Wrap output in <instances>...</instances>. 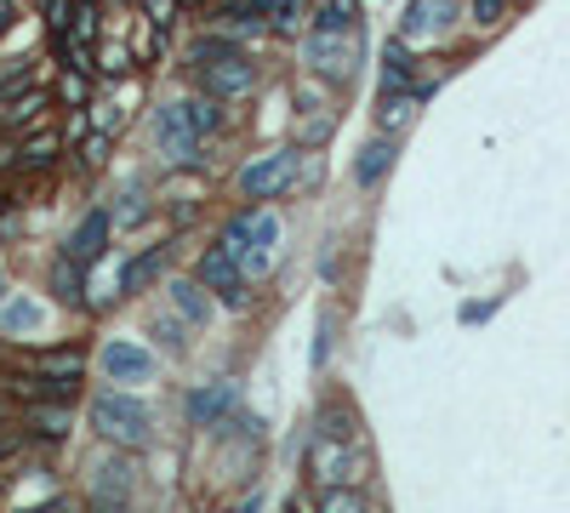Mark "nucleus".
Returning <instances> with one entry per match:
<instances>
[{
	"instance_id": "1",
	"label": "nucleus",
	"mask_w": 570,
	"mask_h": 513,
	"mask_svg": "<svg viewBox=\"0 0 570 513\" xmlns=\"http://www.w3.org/2000/svg\"><path fill=\"white\" fill-rule=\"evenodd\" d=\"M223 252L246 268V280H257V274H268V263H275V252H280V217L251 205V212H240L223 228Z\"/></svg>"
},
{
	"instance_id": "2",
	"label": "nucleus",
	"mask_w": 570,
	"mask_h": 513,
	"mask_svg": "<svg viewBox=\"0 0 570 513\" xmlns=\"http://www.w3.org/2000/svg\"><path fill=\"white\" fill-rule=\"evenodd\" d=\"M92 423H97V434H104L109 445H149L154 439V410L143 405V399H131L126 388H104L92 399Z\"/></svg>"
},
{
	"instance_id": "3",
	"label": "nucleus",
	"mask_w": 570,
	"mask_h": 513,
	"mask_svg": "<svg viewBox=\"0 0 570 513\" xmlns=\"http://www.w3.org/2000/svg\"><path fill=\"white\" fill-rule=\"evenodd\" d=\"M309 468H314L320 485H359L372 462H365L359 439H325V434H314V445H309Z\"/></svg>"
},
{
	"instance_id": "4",
	"label": "nucleus",
	"mask_w": 570,
	"mask_h": 513,
	"mask_svg": "<svg viewBox=\"0 0 570 513\" xmlns=\"http://www.w3.org/2000/svg\"><path fill=\"white\" fill-rule=\"evenodd\" d=\"M314 75H331V81H348L354 63H359V29H314L309 46H303Z\"/></svg>"
},
{
	"instance_id": "5",
	"label": "nucleus",
	"mask_w": 570,
	"mask_h": 513,
	"mask_svg": "<svg viewBox=\"0 0 570 513\" xmlns=\"http://www.w3.org/2000/svg\"><path fill=\"white\" fill-rule=\"evenodd\" d=\"M297 149H275V154H262L240 171V194L246 200H275V194H291L297 189Z\"/></svg>"
},
{
	"instance_id": "6",
	"label": "nucleus",
	"mask_w": 570,
	"mask_h": 513,
	"mask_svg": "<svg viewBox=\"0 0 570 513\" xmlns=\"http://www.w3.org/2000/svg\"><path fill=\"white\" fill-rule=\"evenodd\" d=\"M97 371L109 376V383H149L154 376V354L143 349V342H131V336H115L97 349Z\"/></svg>"
},
{
	"instance_id": "7",
	"label": "nucleus",
	"mask_w": 570,
	"mask_h": 513,
	"mask_svg": "<svg viewBox=\"0 0 570 513\" xmlns=\"http://www.w3.org/2000/svg\"><path fill=\"white\" fill-rule=\"evenodd\" d=\"M257 86V68H251V57H240V52H223L217 63H200V92L206 97H246Z\"/></svg>"
},
{
	"instance_id": "8",
	"label": "nucleus",
	"mask_w": 570,
	"mask_h": 513,
	"mask_svg": "<svg viewBox=\"0 0 570 513\" xmlns=\"http://www.w3.org/2000/svg\"><path fill=\"white\" fill-rule=\"evenodd\" d=\"M154 137H160V154L172 160V165L194 160V154H200V143H206V137L194 131V120H189L183 103H165V109L154 115Z\"/></svg>"
},
{
	"instance_id": "9",
	"label": "nucleus",
	"mask_w": 570,
	"mask_h": 513,
	"mask_svg": "<svg viewBox=\"0 0 570 513\" xmlns=\"http://www.w3.org/2000/svg\"><path fill=\"white\" fill-rule=\"evenodd\" d=\"M200 286H206V291H217L223 302H234V308H240V302H246V268H240V263H234V257L217 246V252H206V257H200Z\"/></svg>"
},
{
	"instance_id": "10",
	"label": "nucleus",
	"mask_w": 570,
	"mask_h": 513,
	"mask_svg": "<svg viewBox=\"0 0 570 513\" xmlns=\"http://www.w3.org/2000/svg\"><path fill=\"white\" fill-rule=\"evenodd\" d=\"M109 234H115V217L109 212H86L75 223V234L63 239V257H75V263H97L109 252Z\"/></svg>"
},
{
	"instance_id": "11",
	"label": "nucleus",
	"mask_w": 570,
	"mask_h": 513,
	"mask_svg": "<svg viewBox=\"0 0 570 513\" xmlns=\"http://www.w3.org/2000/svg\"><path fill=\"white\" fill-rule=\"evenodd\" d=\"M456 12V0H417L411 18H406V41H428V34H440Z\"/></svg>"
},
{
	"instance_id": "12",
	"label": "nucleus",
	"mask_w": 570,
	"mask_h": 513,
	"mask_svg": "<svg viewBox=\"0 0 570 513\" xmlns=\"http://www.w3.org/2000/svg\"><path fill=\"white\" fill-rule=\"evenodd\" d=\"M46 320V308L35 297H12V302H0V331L7 336H29V331H41Z\"/></svg>"
},
{
	"instance_id": "13",
	"label": "nucleus",
	"mask_w": 570,
	"mask_h": 513,
	"mask_svg": "<svg viewBox=\"0 0 570 513\" xmlns=\"http://www.w3.org/2000/svg\"><path fill=\"white\" fill-rule=\"evenodd\" d=\"M172 308H178V314L189 320V331H206L212 325V302H206V286H189V280H178L172 286Z\"/></svg>"
},
{
	"instance_id": "14",
	"label": "nucleus",
	"mask_w": 570,
	"mask_h": 513,
	"mask_svg": "<svg viewBox=\"0 0 570 513\" xmlns=\"http://www.w3.org/2000/svg\"><path fill=\"white\" fill-rule=\"evenodd\" d=\"M388 165H394V137H372V143L359 149V160H354V178L372 189V183L388 178Z\"/></svg>"
},
{
	"instance_id": "15",
	"label": "nucleus",
	"mask_w": 570,
	"mask_h": 513,
	"mask_svg": "<svg viewBox=\"0 0 570 513\" xmlns=\"http://www.w3.org/2000/svg\"><path fill=\"white\" fill-rule=\"evenodd\" d=\"M234 399H240V388H234V383H206V388L189 394V417L194 423H217V410H228Z\"/></svg>"
},
{
	"instance_id": "16",
	"label": "nucleus",
	"mask_w": 570,
	"mask_h": 513,
	"mask_svg": "<svg viewBox=\"0 0 570 513\" xmlns=\"http://www.w3.org/2000/svg\"><path fill=\"white\" fill-rule=\"evenodd\" d=\"M57 149H63V137H57V131L29 137V143L18 149V171H46V165H57Z\"/></svg>"
},
{
	"instance_id": "17",
	"label": "nucleus",
	"mask_w": 570,
	"mask_h": 513,
	"mask_svg": "<svg viewBox=\"0 0 570 513\" xmlns=\"http://www.w3.org/2000/svg\"><path fill=\"white\" fill-rule=\"evenodd\" d=\"M411 75H417V63H411L406 41H394V46L383 52V86H388V92H406V86H411Z\"/></svg>"
},
{
	"instance_id": "18",
	"label": "nucleus",
	"mask_w": 570,
	"mask_h": 513,
	"mask_svg": "<svg viewBox=\"0 0 570 513\" xmlns=\"http://www.w3.org/2000/svg\"><path fill=\"white\" fill-rule=\"evenodd\" d=\"M320 513H372L354 485H320Z\"/></svg>"
},
{
	"instance_id": "19",
	"label": "nucleus",
	"mask_w": 570,
	"mask_h": 513,
	"mask_svg": "<svg viewBox=\"0 0 570 513\" xmlns=\"http://www.w3.org/2000/svg\"><path fill=\"white\" fill-rule=\"evenodd\" d=\"M411 109H417V92H388V97H383V115H377L383 131H399V126L411 120Z\"/></svg>"
},
{
	"instance_id": "20",
	"label": "nucleus",
	"mask_w": 570,
	"mask_h": 513,
	"mask_svg": "<svg viewBox=\"0 0 570 513\" xmlns=\"http://www.w3.org/2000/svg\"><path fill=\"white\" fill-rule=\"evenodd\" d=\"M165 257H172V246H154L149 257H138L126 268V286H149V280H160V268H165Z\"/></svg>"
},
{
	"instance_id": "21",
	"label": "nucleus",
	"mask_w": 570,
	"mask_h": 513,
	"mask_svg": "<svg viewBox=\"0 0 570 513\" xmlns=\"http://www.w3.org/2000/svg\"><path fill=\"white\" fill-rule=\"evenodd\" d=\"M314 434H325V439H354V410H348V405H325Z\"/></svg>"
},
{
	"instance_id": "22",
	"label": "nucleus",
	"mask_w": 570,
	"mask_h": 513,
	"mask_svg": "<svg viewBox=\"0 0 570 513\" xmlns=\"http://www.w3.org/2000/svg\"><path fill=\"white\" fill-rule=\"evenodd\" d=\"M154 336L178 354V349H189V320H183V314H160V320H154Z\"/></svg>"
},
{
	"instance_id": "23",
	"label": "nucleus",
	"mask_w": 570,
	"mask_h": 513,
	"mask_svg": "<svg viewBox=\"0 0 570 513\" xmlns=\"http://www.w3.org/2000/svg\"><path fill=\"white\" fill-rule=\"evenodd\" d=\"M52 286H57V297H75V291H80V263L57 252V263H52Z\"/></svg>"
},
{
	"instance_id": "24",
	"label": "nucleus",
	"mask_w": 570,
	"mask_h": 513,
	"mask_svg": "<svg viewBox=\"0 0 570 513\" xmlns=\"http://www.w3.org/2000/svg\"><path fill=\"white\" fill-rule=\"evenodd\" d=\"M35 434H41V439H63V434H69V410H63V405L46 410V405H41V410H35Z\"/></svg>"
},
{
	"instance_id": "25",
	"label": "nucleus",
	"mask_w": 570,
	"mask_h": 513,
	"mask_svg": "<svg viewBox=\"0 0 570 513\" xmlns=\"http://www.w3.org/2000/svg\"><path fill=\"white\" fill-rule=\"evenodd\" d=\"M92 473H104V479H97V485H104V496H126V485H131V479H126V462H104V468H92Z\"/></svg>"
},
{
	"instance_id": "26",
	"label": "nucleus",
	"mask_w": 570,
	"mask_h": 513,
	"mask_svg": "<svg viewBox=\"0 0 570 513\" xmlns=\"http://www.w3.org/2000/svg\"><path fill=\"white\" fill-rule=\"evenodd\" d=\"M80 160H86V165H104V160H109V131H92L86 149H80Z\"/></svg>"
},
{
	"instance_id": "27",
	"label": "nucleus",
	"mask_w": 570,
	"mask_h": 513,
	"mask_svg": "<svg viewBox=\"0 0 570 513\" xmlns=\"http://www.w3.org/2000/svg\"><path fill=\"white\" fill-rule=\"evenodd\" d=\"M138 212H149V200H143V194H120V212H109V217H115V223H131Z\"/></svg>"
},
{
	"instance_id": "28",
	"label": "nucleus",
	"mask_w": 570,
	"mask_h": 513,
	"mask_svg": "<svg viewBox=\"0 0 570 513\" xmlns=\"http://www.w3.org/2000/svg\"><path fill=\"white\" fill-rule=\"evenodd\" d=\"M467 12H474L480 23H496L502 12H508V0H474V7H467Z\"/></svg>"
},
{
	"instance_id": "29",
	"label": "nucleus",
	"mask_w": 570,
	"mask_h": 513,
	"mask_svg": "<svg viewBox=\"0 0 570 513\" xmlns=\"http://www.w3.org/2000/svg\"><path fill=\"white\" fill-rule=\"evenodd\" d=\"M172 7H178V0H149V23L154 29H172Z\"/></svg>"
},
{
	"instance_id": "30",
	"label": "nucleus",
	"mask_w": 570,
	"mask_h": 513,
	"mask_svg": "<svg viewBox=\"0 0 570 513\" xmlns=\"http://www.w3.org/2000/svg\"><path fill=\"white\" fill-rule=\"evenodd\" d=\"M63 97H69V103H86V75H69V81H63Z\"/></svg>"
},
{
	"instance_id": "31",
	"label": "nucleus",
	"mask_w": 570,
	"mask_h": 513,
	"mask_svg": "<svg viewBox=\"0 0 570 513\" xmlns=\"http://www.w3.org/2000/svg\"><path fill=\"white\" fill-rule=\"evenodd\" d=\"M0 165H7V171L18 165V149H12V143H0Z\"/></svg>"
},
{
	"instance_id": "32",
	"label": "nucleus",
	"mask_w": 570,
	"mask_h": 513,
	"mask_svg": "<svg viewBox=\"0 0 570 513\" xmlns=\"http://www.w3.org/2000/svg\"><path fill=\"white\" fill-rule=\"evenodd\" d=\"M12 18H18V12H12V0H0V29H12Z\"/></svg>"
},
{
	"instance_id": "33",
	"label": "nucleus",
	"mask_w": 570,
	"mask_h": 513,
	"mask_svg": "<svg viewBox=\"0 0 570 513\" xmlns=\"http://www.w3.org/2000/svg\"><path fill=\"white\" fill-rule=\"evenodd\" d=\"M46 513H69V507H63V502H52V507H46Z\"/></svg>"
},
{
	"instance_id": "34",
	"label": "nucleus",
	"mask_w": 570,
	"mask_h": 513,
	"mask_svg": "<svg viewBox=\"0 0 570 513\" xmlns=\"http://www.w3.org/2000/svg\"><path fill=\"white\" fill-rule=\"evenodd\" d=\"M0 451H7V439H0Z\"/></svg>"
},
{
	"instance_id": "35",
	"label": "nucleus",
	"mask_w": 570,
	"mask_h": 513,
	"mask_svg": "<svg viewBox=\"0 0 570 513\" xmlns=\"http://www.w3.org/2000/svg\"><path fill=\"white\" fill-rule=\"evenodd\" d=\"M0 297H7V286H0Z\"/></svg>"
}]
</instances>
